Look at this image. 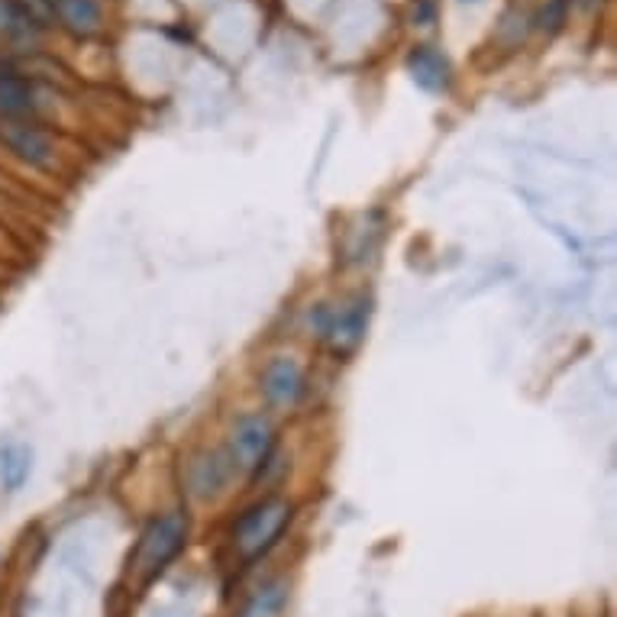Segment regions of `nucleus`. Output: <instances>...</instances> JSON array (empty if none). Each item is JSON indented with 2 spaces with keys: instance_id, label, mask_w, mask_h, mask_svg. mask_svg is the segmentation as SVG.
<instances>
[{
  "instance_id": "1",
  "label": "nucleus",
  "mask_w": 617,
  "mask_h": 617,
  "mask_svg": "<svg viewBox=\"0 0 617 617\" xmlns=\"http://www.w3.org/2000/svg\"><path fill=\"white\" fill-rule=\"evenodd\" d=\"M289 520L291 505L289 502H282V498H269V502H262V505L246 510V514L240 517L236 530H233V540H236L240 556H243L246 563L265 556L272 546L279 544V537L285 534Z\"/></svg>"
},
{
  "instance_id": "2",
  "label": "nucleus",
  "mask_w": 617,
  "mask_h": 617,
  "mask_svg": "<svg viewBox=\"0 0 617 617\" xmlns=\"http://www.w3.org/2000/svg\"><path fill=\"white\" fill-rule=\"evenodd\" d=\"M184 537H188V517L182 510L162 514L159 520L149 524L136 549V569L143 573V579H155L182 553Z\"/></svg>"
},
{
  "instance_id": "3",
  "label": "nucleus",
  "mask_w": 617,
  "mask_h": 617,
  "mask_svg": "<svg viewBox=\"0 0 617 617\" xmlns=\"http://www.w3.org/2000/svg\"><path fill=\"white\" fill-rule=\"evenodd\" d=\"M272 421L262 414H243L230 434V466L243 473H262L272 456Z\"/></svg>"
},
{
  "instance_id": "4",
  "label": "nucleus",
  "mask_w": 617,
  "mask_h": 617,
  "mask_svg": "<svg viewBox=\"0 0 617 617\" xmlns=\"http://www.w3.org/2000/svg\"><path fill=\"white\" fill-rule=\"evenodd\" d=\"M0 136L3 143L10 145V152L17 159H23L27 165H37V169H49L52 159H55V149L49 133H42L37 123H27V120H7L0 127Z\"/></svg>"
},
{
  "instance_id": "5",
  "label": "nucleus",
  "mask_w": 617,
  "mask_h": 617,
  "mask_svg": "<svg viewBox=\"0 0 617 617\" xmlns=\"http://www.w3.org/2000/svg\"><path fill=\"white\" fill-rule=\"evenodd\" d=\"M304 392V372L289 356H275L262 372V395L275 407H291Z\"/></svg>"
},
{
  "instance_id": "6",
  "label": "nucleus",
  "mask_w": 617,
  "mask_h": 617,
  "mask_svg": "<svg viewBox=\"0 0 617 617\" xmlns=\"http://www.w3.org/2000/svg\"><path fill=\"white\" fill-rule=\"evenodd\" d=\"M368 314H372L368 297H360L353 307H346L343 314H336L330 327H324V333L333 340V350L336 353H353L363 343L365 327H368Z\"/></svg>"
},
{
  "instance_id": "7",
  "label": "nucleus",
  "mask_w": 617,
  "mask_h": 617,
  "mask_svg": "<svg viewBox=\"0 0 617 617\" xmlns=\"http://www.w3.org/2000/svg\"><path fill=\"white\" fill-rule=\"evenodd\" d=\"M407 72L417 81V88L424 91H443L449 84V62L443 52H436L434 45H417L407 55Z\"/></svg>"
},
{
  "instance_id": "8",
  "label": "nucleus",
  "mask_w": 617,
  "mask_h": 617,
  "mask_svg": "<svg viewBox=\"0 0 617 617\" xmlns=\"http://www.w3.org/2000/svg\"><path fill=\"white\" fill-rule=\"evenodd\" d=\"M39 20L20 0H0V33L17 45H33L39 39Z\"/></svg>"
},
{
  "instance_id": "9",
  "label": "nucleus",
  "mask_w": 617,
  "mask_h": 617,
  "mask_svg": "<svg viewBox=\"0 0 617 617\" xmlns=\"http://www.w3.org/2000/svg\"><path fill=\"white\" fill-rule=\"evenodd\" d=\"M27 110H33V88L23 74H17L10 65L0 62V113L17 120Z\"/></svg>"
},
{
  "instance_id": "10",
  "label": "nucleus",
  "mask_w": 617,
  "mask_h": 617,
  "mask_svg": "<svg viewBox=\"0 0 617 617\" xmlns=\"http://www.w3.org/2000/svg\"><path fill=\"white\" fill-rule=\"evenodd\" d=\"M59 20L74 37H91L101 30V7L98 0H52Z\"/></svg>"
},
{
  "instance_id": "11",
  "label": "nucleus",
  "mask_w": 617,
  "mask_h": 617,
  "mask_svg": "<svg viewBox=\"0 0 617 617\" xmlns=\"http://www.w3.org/2000/svg\"><path fill=\"white\" fill-rule=\"evenodd\" d=\"M30 466H33V453L23 443H10L0 449V485L7 492H20L23 482L30 478Z\"/></svg>"
},
{
  "instance_id": "12",
  "label": "nucleus",
  "mask_w": 617,
  "mask_h": 617,
  "mask_svg": "<svg viewBox=\"0 0 617 617\" xmlns=\"http://www.w3.org/2000/svg\"><path fill=\"white\" fill-rule=\"evenodd\" d=\"M285 601H289V585L282 579L269 581L246 601V608L240 611V617H279L282 608H285Z\"/></svg>"
},
{
  "instance_id": "13",
  "label": "nucleus",
  "mask_w": 617,
  "mask_h": 617,
  "mask_svg": "<svg viewBox=\"0 0 617 617\" xmlns=\"http://www.w3.org/2000/svg\"><path fill=\"white\" fill-rule=\"evenodd\" d=\"M226 475H230V466L223 463V456H204L191 466V488H194V495L208 498L223 488Z\"/></svg>"
},
{
  "instance_id": "14",
  "label": "nucleus",
  "mask_w": 617,
  "mask_h": 617,
  "mask_svg": "<svg viewBox=\"0 0 617 617\" xmlns=\"http://www.w3.org/2000/svg\"><path fill=\"white\" fill-rule=\"evenodd\" d=\"M563 20H566V0H549L540 13V27L546 33H556L563 27Z\"/></svg>"
},
{
  "instance_id": "15",
  "label": "nucleus",
  "mask_w": 617,
  "mask_h": 617,
  "mask_svg": "<svg viewBox=\"0 0 617 617\" xmlns=\"http://www.w3.org/2000/svg\"><path fill=\"white\" fill-rule=\"evenodd\" d=\"M414 20H417V23H431V20H434V7H431L427 0L417 3V7H414Z\"/></svg>"
},
{
  "instance_id": "16",
  "label": "nucleus",
  "mask_w": 617,
  "mask_h": 617,
  "mask_svg": "<svg viewBox=\"0 0 617 617\" xmlns=\"http://www.w3.org/2000/svg\"><path fill=\"white\" fill-rule=\"evenodd\" d=\"M463 3H478V0H463Z\"/></svg>"
}]
</instances>
